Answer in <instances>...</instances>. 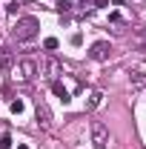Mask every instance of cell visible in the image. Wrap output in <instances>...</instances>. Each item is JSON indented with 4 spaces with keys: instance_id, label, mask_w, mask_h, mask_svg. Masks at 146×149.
Returning <instances> with one entry per match:
<instances>
[{
    "instance_id": "3957f363",
    "label": "cell",
    "mask_w": 146,
    "mask_h": 149,
    "mask_svg": "<svg viewBox=\"0 0 146 149\" xmlns=\"http://www.w3.org/2000/svg\"><path fill=\"white\" fill-rule=\"evenodd\" d=\"M109 52H112L109 40H97V43L89 49V57H92V60H106V57H109Z\"/></svg>"
},
{
    "instance_id": "7a4b0ae2",
    "label": "cell",
    "mask_w": 146,
    "mask_h": 149,
    "mask_svg": "<svg viewBox=\"0 0 146 149\" xmlns=\"http://www.w3.org/2000/svg\"><path fill=\"white\" fill-rule=\"evenodd\" d=\"M92 143H95V146H100V149L109 143V129H106L100 120H95V123H92Z\"/></svg>"
},
{
    "instance_id": "6da1fadb",
    "label": "cell",
    "mask_w": 146,
    "mask_h": 149,
    "mask_svg": "<svg viewBox=\"0 0 146 149\" xmlns=\"http://www.w3.org/2000/svg\"><path fill=\"white\" fill-rule=\"evenodd\" d=\"M37 32H40V20L37 17H17L15 29H12V37L17 43H29V40L37 37Z\"/></svg>"
},
{
    "instance_id": "d6986e66",
    "label": "cell",
    "mask_w": 146,
    "mask_h": 149,
    "mask_svg": "<svg viewBox=\"0 0 146 149\" xmlns=\"http://www.w3.org/2000/svg\"><path fill=\"white\" fill-rule=\"evenodd\" d=\"M80 3H89V0H80Z\"/></svg>"
},
{
    "instance_id": "8fae6325",
    "label": "cell",
    "mask_w": 146,
    "mask_h": 149,
    "mask_svg": "<svg viewBox=\"0 0 146 149\" xmlns=\"http://www.w3.org/2000/svg\"><path fill=\"white\" fill-rule=\"evenodd\" d=\"M57 46H60V40H57V37H46V40H43V49H49V52H55Z\"/></svg>"
},
{
    "instance_id": "ac0fdd59",
    "label": "cell",
    "mask_w": 146,
    "mask_h": 149,
    "mask_svg": "<svg viewBox=\"0 0 146 149\" xmlns=\"http://www.w3.org/2000/svg\"><path fill=\"white\" fill-rule=\"evenodd\" d=\"M17 149H29V146H26V143H20V146H17Z\"/></svg>"
},
{
    "instance_id": "5bb4252c",
    "label": "cell",
    "mask_w": 146,
    "mask_h": 149,
    "mask_svg": "<svg viewBox=\"0 0 146 149\" xmlns=\"http://www.w3.org/2000/svg\"><path fill=\"white\" fill-rule=\"evenodd\" d=\"M80 43H83V35H80V32H74V35H72V46H80Z\"/></svg>"
},
{
    "instance_id": "2e32d148",
    "label": "cell",
    "mask_w": 146,
    "mask_h": 149,
    "mask_svg": "<svg viewBox=\"0 0 146 149\" xmlns=\"http://www.w3.org/2000/svg\"><path fill=\"white\" fill-rule=\"evenodd\" d=\"M95 6H97V9H106V6H109V0H95Z\"/></svg>"
},
{
    "instance_id": "277c9868",
    "label": "cell",
    "mask_w": 146,
    "mask_h": 149,
    "mask_svg": "<svg viewBox=\"0 0 146 149\" xmlns=\"http://www.w3.org/2000/svg\"><path fill=\"white\" fill-rule=\"evenodd\" d=\"M17 72H20V80H32L37 74V66H35V60H23L17 66Z\"/></svg>"
},
{
    "instance_id": "ba28073f",
    "label": "cell",
    "mask_w": 146,
    "mask_h": 149,
    "mask_svg": "<svg viewBox=\"0 0 146 149\" xmlns=\"http://www.w3.org/2000/svg\"><path fill=\"white\" fill-rule=\"evenodd\" d=\"M100 103H103V92H97V89H95V92L89 95V100H86V109H97Z\"/></svg>"
},
{
    "instance_id": "4fadbf2b",
    "label": "cell",
    "mask_w": 146,
    "mask_h": 149,
    "mask_svg": "<svg viewBox=\"0 0 146 149\" xmlns=\"http://www.w3.org/2000/svg\"><path fill=\"white\" fill-rule=\"evenodd\" d=\"M55 9H57V12H72V3H69V0H57Z\"/></svg>"
},
{
    "instance_id": "9c48e42d",
    "label": "cell",
    "mask_w": 146,
    "mask_h": 149,
    "mask_svg": "<svg viewBox=\"0 0 146 149\" xmlns=\"http://www.w3.org/2000/svg\"><path fill=\"white\" fill-rule=\"evenodd\" d=\"M46 72H49V77H52V80H57V74H60V63H57L55 57H49V63H46Z\"/></svg>"
},
{
    "instance_id": "5b68a950",
    "label": "cell",
    "mask_w": 146,
    "mask_h": 149,
    "mask_svg": "<svg viewBox=\"0 0 146 149\" xmlns=\"http://www.w3.org/2000/svg\"><path fill=\"white\" fill-rule=\"evenodd\" d=\"M37 120H40L43 126L52 123V112H49V106H46V100H40V97H37Z\"/></svg>"
},
{
    "instance_id": "9a60e30c",
    "label": "cell",
    "mask_w": 146,
    "mask_h": 149,
    "mask_svg": "<svg viewBox=\"0 0 146 149\" xmlns=\"http://www.w3.org/2000/svg\"><path fill=\"white\" fill-rule=\"evenodd\" d=\"M132 83H135V86H146V80L140 77V74H135V77H132Z\"/></svg>"
},
{
    "instance_id": "e0dca14e",
    "label": "cell",
    "mask_w": 146,
    "mask_h": 149,
    "mask_svg": "<svg viewBox=\"0 0 146 149\" xmlns=\"http://www.w3.org/2000/svg\"><path fill=\"white\" fill-rule=\"evenodd\" d=\"M112 3H115V6H123V3H126V0H112Z\"/></svg>"
},
{
    "instance_id": "30bf717a",
    "label": "cell",
    "mask_w": 146,
    "mask_h": 149,
    "mask_svg": "<svg viewBox=\"0 0 146 149\" xmlns=\"http://www.w3.org/2000/svg\"><path fill=\"white\" fill-rule=\"evenodd\" d=\"M9 109H12V115H23V109H26V106H23V100H12V103H9Z\"/></svg>"
},
{
    "instance_id": "8992f818",
    "label": "cell",
    "mask_w": 146,
    "mask_h": 149,
    "mask_svg": "<svg viewBox=\"0 0 146 149\" xmlns=\"http://www.w3.org/2000/svg\"><path fill=\"white\" fill-rule=\"evenodd\" d=\"M52 92H55L57 97L63 100V103H69V100H72V97H69V89H66V86H63L60 80H52Z\"/></svg>"
},
{
    "instance_id": "7c38bea8",
    "label": "cell",
    "mask_w": 146,
    "mask_h": 149,
    "mask_svg": "<svg viewBox=\"0 0 146 149\" xmlns=\"http://www.w3.org/2000/svg\"><path fill=\"white\" fill-rule=\"evenodd\" d=\"M0 149H12V135H9V132L0 135Z\"/></svg>"
},
{
    "instance_id": "52a82bcc",
    "label": "cell",
    "mask_w": 146,
    "mask_h": 149,
    "mask_svg": "<svg viewBox=\"0 0 146 149\" xmlns=\"http://www.w3.org/2000/svg\"><path fill=\"white\" fill-rule=\"evenodd\" d=\"M12 66H15V57H12V52H0V74H6Z\"/></svg>"
}]
</instances>
